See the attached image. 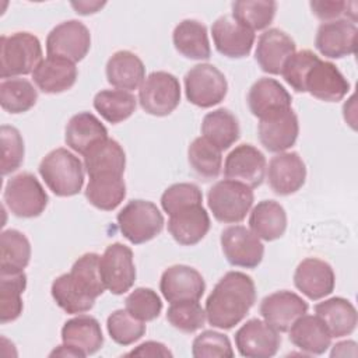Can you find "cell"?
Returning a JSON list of instances; mask_svg holds the SVG:
<instances>
[{
	"mask_svg": "<svg viewBox=\"0 0 358 358\" xmlns=\"http://www.w3.org/2000/svg\"><path fill=\"white\" fill-rule=\"evenodd\" d=\"M319 59L309 49H303L291 55L282 66L281 76L287 84H289L296 92H305V77L312 64Z\"/></svg>",
	"mask_w": 358,
	"mask_h": 358,
	"instance_id": "cell-50",
	"label": "cell"
},
{
	"mask_svg": "<svg viewBox=\"0 0 358 358\" xmlns=\"http://www.w3.org/2000/svg\"><path fill=\"white\" fill-rule=\"evenodd\" d=\"M76 63L57 57L48 56L32 73L35 85L45 94H60L70 90L77 81Z\"/></svg>",
	"mask_w": 358,
	"mask_h": 358,
	"instance_id": "cell-24",
	"label": "cell"
},
{
	"mask_svg": "<svg viewBox=\"0 0 358 358\" xmlns=\"http://www.w3.org/2000/svg\"><path fill=\"white\" fill-rule=\"evenodd\" d=\"M306 179V166L295 151L275 154L267 166V180L271 190L280 196L296 193Z\"/></svg>",
	"mask_w": 358,
	"mask_h": 358,
	"instance_id": "cell-15",
	"label": "cell"
},
{
	"mask_svg": "<svg viewBox=\"0 0 358 358\" xmlns=\"http://www.w3.org/2000/svg\"><path fill=\"white\" fill-rule=\"evenodd\" d=\"M31 260V243L18 229H6L0 236V273H21Z\"/></svg>",
	"mask_w": 358,
	"mask_h": 358,
	"instance_id": "cell-36",
	"label": "cell"
},
{
	"mask_svg": "<svg viewBox=\"0 0 358 358\" xmlns=\"http://www.w3.org/2000/svg\"><path fill=\"white\" fill-rule=\"evenodd\" d=\"M211 35L215 49L229 59L248 56L255 43V32L228 14L218 17L213 22Z\"/></svg>",
	"mask_w": 358,
	"mask_h": 358,
	"instance_id": "cell-20",
	"label": "cell"
},
{
	"mask_svg": "<svg viewBox=\"0 0 358 358\" xmlns=\"http://www.w3.org/2000/svg\"><path fill=\"white\" fill-rule=\"evenodd\" d=\"M166 320L182 333H194L204 326L207 316L199 301H180L171 303L166 310Z\"/></svg>",
	"mask_w": 358,
	"mask_h": 358,
	"instance_id": "cell-45",
	"label": "cell"
},
{
	"mask_svg": "<svg viewBox=\"0 0 358 358\" xmlns=\"http://www.w3.org/2000/svg\"><path fill=\"white\" fill-rule=\"evenodd\" d=\"M124 355L126 357H172V352L162 343L145 341Z\"/></svg>",
	"mask_w": 358,
	"mask_h": 358,
	"instance_id": "cell-52",
	"label": "cell"
},
{
	"mask_svg": "<svg viewBox=\"0 0 358 358\" xmlns=\"http://www.w3.org/2000/svg\"><path fill=\"white\" fill-rule=\"evenodd\" d=\"M357 24L347 18L322 22L316 31L315 46L329 59H341L355 53Z\"/></svg>",
	"mask_w": 358,
	"mask_h": 358,
	"instance_id": "cell-17",
	"label": "cell"
},
{
	"mask_svg": "<svg viewBox=\"0 0 358 358\" xmlns=\"http://www.w3.org/2000/svg\"><path fill=\"white\" fill-rule=\"evenodd\" d=\"M305 92L324 102H338L350 91V83L336 64L320 57L312 64L305 77Z\"/></svg>",
	"mask_w": 358,
	"mask_h": 358,
	"instance_id": "cell-18",
	"label": "cell"
},
{
	"mask_svg": "<svg viewBox=\"0 0 358 358\" xmlns=\"http://www.w3.org/2000/svg\"><path fill=\"white\" fill-rule=\"evenodd\" d=\"M84 169L80 158L63 147L48 152L38 168L49 190L59 197H70L81 192Z\"/></svg>",
	"mask_w": 358,
	"mask_h": 358,
	"instance_id": "cell-2",
	"label": "cell"
},
{
	"mask_svg": "<svg viewBox=\"0 0 358 358\" xmlns=\"http://www.w3.org/2000/svg\"><path fill=\"white\" fill-rule=\"evenodd\" d=\"M210 225V215L203 204L186 207L169 215L168 220V231L171 236L183 246L199 243L207 235Z\"/></svg>",
	"mask_w": 358,
	"mask_h": 358,
	"instance_id": "cell-23",
	"label": "cell"
},
{
	"mask_svg": "<svg viewBox=\"0 0 358 358\" xmlns=\"http://www.w3.org/2000/svg\"><path fill=\"white\" fill-rule=\"evenodd\" d=\"M316 316L323 322L331 337L350 336L358 322L355 306L345 298L333 296L315 305Z\"/></svg>",
	"mask_w": 358,
	"mask_h": 358,
	"instance_id": "cell-29",
	"label": "cell"
},
{
	"mask_svg": "<svg viewBox=\"0 0 358 358\" xmlns=\"http://www.w3.org/2000/svg\"><path fill=\"white\" fill-rule=\"evenodd\" d=\"M3 200L13 215L35 218L45 211L49 197L32 173L21 172L6 183Z\"/></svg>",
	"mask_w": 358,
	"mask_h": 358,
	"instance_id": "cell-6",
	"label": "cell"
},
{
	"mask_svg": "<svg viewBox=\"0 0 358 358\" xmlns=\"http://www.w3.org/2000/svg\"><path fill=\"white\" fill-rule=\"evenodd\" d=\"M249 227L259 239L275 241L287 229V213L278 201L262 200L250 211Z\"/></svg>",
	"mask_w": 358,
	"mask_h": 358,
	"instance_id": "cell-31",
	"label": "cell"
},
{
	"mask_svg": "<svg viewBox=\"0 0 358 358\" xmlns=\"http://www.w3.org/2000/svg\"><path fill=\"white\" fill-rule=\"evenodd\" d=\"M106 329L110 338L119 345H130L145 334V322L138 320L126 309H117L108 316Z\"/></svg>",
	"mask_w": 358,
	"mask_h": 358,
	"instance_id": "cell-44",
	"label": "cell"
},
{
	"mask_svg": "<svg viewBox=\"0 0 358 358\" xmlns=\"http://www.w3.org/2000/svg\"><path fill=\"white\" fill-rule=\"evenodd\" d=\"M84 168L88 176L102 173H124L126 154L123 147L113 138H105L91 147L84 155Z\"/></svg>",
	"mask_w": 358,
	"mask_h": 358,
	"instance_id": "cell-32",
	"label": "cell"
},
{
	"mask_svg": "<svg viewBox=\"0 0 358 358\" xmlns=\"http://www.w3.org/2000/svg\"><path fill=\"white\" fill-rule=\"evenodd\" d=\"M187 159L192 169L204 180L218 178L222 168L221 150L203 136L194 138L187 148Z\"/></svg>",
	"mask_w": 358,
	"mask_h": 358,
	"instance_id": "cell-41",
	"label": "cell"
},
{
	"mask_svg": "<svg viewBox=\"0 0 358 358\" xmlns=\"http://www.w3.org/2000/svg\"><path fill=\"white\" fill-rule=\"evenodd\" d=\"M99 271L108 291L115 295L127 292L136 281L131 249L119 242L106 246L99 257Z\"/></svg>",
	"mask_w": 358,
	"mask_h": 358,
	"instance_id": "cell-9",
	"label": "cell"
},
{
	"mask_svg": "<svg viewBox=\"0 0 358 358\" xmlns=\"http://www.w3.org/2000/svg\"><path fill=\"white\" fill-rule=\"evenodd\" d=\"M280 344L278 331L257 317L245 322L235 333V345L246 358H270L277 354Z\"/></svg>",
	"mask_w": 358,
	"mask_h": 358,
	"instance_id": "cell-13",
	"label": "cell"
},
{
	"mask_svg": "<svg viewBox=\"0 0 358 358\" xmlns=\"http://www.w3.org/2000/svg\"><path fill=\"white\" fill-rule=\"evenodd\" d=\"M105 138H108L106 127L90 112H80L71 116L64 130L66 144L81 155Z\"/></svg>",
	"mask_w": 358,
	"mask_h": 358,
	"instance_id": "cell-30",
	"label": "cell"
},
{
	"mask_svg": "<svg viewBox=\"0 0 358 358\" xmlns=\"http://www.w3.org/2000/svg\"><path fill=\"white\" fill-rule=\"evenodd\" d=\"M292 98L282 84L274 78L262 77L248 92V105L253 116L262 119L278 110L289 109Z\"/></svg>",
	"mask_w": 358,
	"mask_h": 358,
	"instance_id": "cell-25",
	"label": "cell"
},
{
	"mask_svg": "<svg viewBox=\"0 0 358 358\" xmlns=\"http://www.w3.org/2000/svg\"><path fill=\"white\" fill-rule=\"evenodd\" d=\"M91 48L90 29L78 20L57 24L46 38L48 56H57L73 63L83 60Z\"/></svg>",
	"mask_w": 358,
	"mask_h": 358,
	"instance_id": "cell-10",
	"label": "cell"
},
{
	"mask_svg": "<svg viewBox=\"0 0 358 358\" xmlns=\"http://www.w3.org/2000/svg\"><path fill=\"white\" fill-rule=\"evenodd\" d=\"M1 137V173L6 176L15 172L24 161V140L18 129L3 124L0 129Z\"/></svg>",
	"mask_w": 358,
	"mask_h": 358,
	"instance_id": "cell-48",
	"label": "cell"
},
{
	"mask_svg": "<svg viewBox=\"0 0 358 358\" xmlns=\"http://www.w3.org/2000/svg\"><path fill=\"white\" fill-rule=\"evenodd\" d=\"M308 303L292 291H275L260 302V315L278 333L288 331L292 323L308 312Z\"/></svg>",
	"mask_w": 358,
	"mask_h": 358,
	"instance_id": "cell-19",
	"label": "cell"
},
{
	"mask_svg": "<svg viewBox=\"0 0 358 358\" xmlns=\"http://www.w3.org/2000/svg\"><path fill=\"white\" fill-rule=\"evenodd\" d=\"M255 302L256 287L252 277L242 271H228L206 301L207 322L213 327L229 330L245 319Z\"/></svg>",
	"mask_w": 358,
	"mask_h": 358,
	"instance_id": "cell-1",
	"label": "cell"
},
{
	"mask_svg": "<svg viewBox=\"0 0 358 358\" xmlns=\"http://www.w3.org/2000/svg\"><path fill=\"white\" fill-rule=\"evenodd\" d=\"M138 102L148 115H171L180 102L179 80L168 71L150 73L138 88Z\"/></svg>",
	"mask_w": 358,
	"mask_h": 358,
	"instance_id": "cell-7",
	"label": "cell"
},
{
	"mask_svg": "<svg viewBox=\"0 0 358 358\" xmlns=\"http://www.w3.org/2000/svg\"><path fill=\"white\" fill-rule=\"evenodd\" d=\"M27 288V275L21 273H0V322L6 324L20 317L24 309L21 295Z\"/></svg>",
	"mask_w": 358,
	"mask_h": 358,
	"instance_id": "cell-39",
	"label": "cell"
},
{
	"mask_svg": "<svg viewBox=\"0 0 358 358\" xmlns=\"http://www.w3.org/2000/svg\"><path fill=\"white\" fill-rule=\"evenodd\" d=\"M299 134L298 116L289 109L278 110L259 119L257 136L262 145L270 152H284L291 148Z\"/></svg>",
	"mask_w": 358,
	"mask_h": 358,
	"instance_id": "cell-14",
	"label": "cell"
},
{
	"mask_svg": "<svg viewBox=\"0 0 358 358\" xmlns=\"http://www.w3.org/2000/svg\"><path fill=\"white\" fill-rule=\"evenodd\" d=\"M201 134L221 151L228 150L239 138V122L231 110L218 108L203 117Z\"/></svg>",
	"mask_w": 358,
	"mask_h": 358,
	"instance_id": "cell-35",
	"label": "cell"
},
{
	"mask_svg": "<svg viewBox=\"0 0 358 358\" xmlns=\"http://www.w3.org/2000/svg\"><path fill=\"white\" fill-rule=\"evenodd\" d=\"M312 13L323 22L340 20L341 17L357 21V3L338 0H312L309 3Z\"/></svg>",
	"mask_w": 358,
	"mask_h": 358,
	"instance_id": "cell-51",
	"label": "cell"
},
{
	"mask_svg": "<svg viewBox=\"0 0 358 358\" xmlns=\"http://www.w3.org/2000/svg\"><path fill=\"white\" fill-rule=\"evenodd\" d=\"M266 157L252 144H241L235 147L225 158L224 176L249 186L259 187L266 176Z\"/></svg>",
	"mask_w": 358,
	"mask_h": 358,
	"instance_id": "cell-12",
	"label": "cell"
},
{
	"mask_svg": "<svg viewBox=\"0 0 358 358\" xmlns=\"http://www.w3.org/2000/svg\"><path fill=\"white\" fill-rule=\"evenodd\" d=\"M62 341L76 348L83 357L92 355L103 345L101 324L90 315H78L63 324Z\"/></svg>",
	"mask_w": 358,
	"mask_h": 358,
	"instance_id": "cell-26",
	"label": "cell"
},
{
	"mask_svg": "<svg viewBox=\"0 0 358 358\" xmlns=\"http://www.w3.org/2000/svg\"><path fill=\"white\" fill-rule=\"evenodd\" d=\"M289 340L301 351L309 355L324 354L330 344L331 336L323 322L315 315L299 316L289 327Z\"/></svg>",
	"mask_w": 358,
	"mask_h": 358,
	"instance_id": "cell-28",
	"label": "cell"
},
{
	"mask_svg": "<svg viewBox=\"0 0 358 358\" xmlns=\"http://www.w3.org/2000/svg\"><path fill=\"white\" fill-rule=\"evenodd\" d=\"M294 285L312 301L330 295L336 285L333 267L317 257L303 259L295 268Z\"/></svg>",
	"mask_w": 358,
	"mask_h": 358,
	"instance_id": "cell-21",
	"label": "cell"
},
{
	"mask_svg": "<svg viewBox=\"0 0 358 358\" xmlns=\"http://www.w3.org/2000/svg\"><path fill=\"white\" fill-rule=\"evenodd\" d=\"M192 355L194 358H232L234 350L225 334L215 330H204L194 337L192 343Z\"/></svg>",
	"mask_w": 358,
	"mask_h": 358,
	"instance_id": "cell-49",
	"label": "cell"
},
{
	"mask_svg": "<svg viewBox=\"0 0 358 358\" xmlns=\"http://www.w3.org/2000/svg\"><path fill=\"white\" fill-rule=\"evenodd\" d=\"M331 357H357V343L352 340L340 341L333 345Z\"/></svg>",
	"mask_w": 358,
	"mask_h": 358,
	"instance_id": "cell-53",
	"label": "cell"
},
{
	"mask_svg": "<svg viewBox=\"0 0 358 358\" xmlns=\"http://www.w3.org/2000/svg\"><path fill=\"white\" fill-rule=\"evenodd\" d=\"M124 306V309L138 320L151 322L159 316L162 301L152 288L138 287L126 296Z\"/></svg>",
	"mask_w": 358,
	"mask_h": 358,
	"instance_id": "cell-46",
	"label": "cell"
},
{
	"mask_svg": "<svg viewBox=\"0 0 358 358\" xmlns=\"http://www.w3.org/2000/svg\"><path fill=\"white\" fill-rule=\"evenodd\" d=\"M38 91L27 78L15 77L0 83V103L8 113H24L35 106Z\"/></svg>",
	"mask_w": 358,
	"mask_h": 358,
	"instance_id": "cell-40",
	"label": "cell"
},
{
	"mask_svg": "<svg viewBox=\"0 0 358 358\" xmlns=\"http://www.w3.org/2000/svg\"><path fill=\"white\" fill-rule=\"evenodd\" d=\"M231 7L232 17L253 32L268 28L277 11V3L271 0H239Z\"/></svg>",
	"mask_w": 358,
	"mask_h": 358,
	"instance_id": "cell-42",
	"label": "cell"
},
{
	"mask_svg": "<svg viewBox=\"0 0 358 358\" xmlns=\"http://www.w3.org/2000/svg\"><path fill=\"white\" fill-rule=\"evenodd\" d=\"M117 227L122 235L133 245L145 243L164 229V215L148 200H131L117 214Z\"/></svg>",
	"mask_w": 358,
	"mask_h": 358,
	"instance_id": "cell-5",
	"label": "cell"
},
{
	"mask_svg": "<svg viewBox=\"0 0 358 358\" xmlns=\"http://www.w3.org/2000/svg\"><path fill=\"white\" fill-rule=\"evenodd\" d=\"M50 292L56 305L70 315L88 312L95 305V299L84 295L73 285L69 273L62 274L53 280Z\"/></svg>",
	"mask_w": 358,
	"mask_h": 358,
	"instance_id": "cell-43",
	"label": "cell"
},
{
	"mask_svg": "<svg viewBox=\"0 0 358 358\" xmlns=\"http://www.w3.org/2000/svg\"><path fill=\"white\" fill-rule=\"evenodd\" d=\"M221 249L231 266L242 268L257 267L264 255L262 241L243 225H231L221 232Z\"/></svg>",
	"mask_w": 358,
	"mask_h": 358,
	"instance_id": "cell-11",
	"label": "cell"
},
{
	"mask_svg": "<svg viewBox=\"0 0 358 358\" xmlns=\"http://www.w3.org/2000/svg\"><path fill=\"white\" fill-rule=\"evenodd\" d=\"M85 197L95 208L102 211L115 210L126 197V183L122 175L102 173L90 176Z\"/></svg>",
	"mask_w": 358,
	"mask_h": 358,
	"instance_id": "cell-34",
	"label": "cell"
},
{
	"mask_svg": "<svg viewBox=\"0 0 358 358\" xmlns=\"http://www.w3.org/2000/svg\"><path fill=\"white\" fill-rule=\"evenodd\" d=\"M99 257L98 253H84L74 262L69 273L73 285L92 299L101 296L106 289L99 271Z\"/></svg>",
	"mask_w": 358,
	"mask_h": 358,
	"instance_id": "cell-37",
	"label": "cell"
},
{
	"mask_svg": "<svg viewBox=\"0 0 358 358\" xmlns=\"http://www.w3.org/2000/svg\"><path fill=\"white\" fill-rule=\"evenodd\" d=\"M94 108L106 122L116 124L134 113L137 99L129 91L102 90L94 96Z\"/></svg>",
	"mask_w": 358,
	"mask_h": 358,
	"instance_id": "cell-38",
	"label": "cell"
},
{
	"mask_svg": "<svg viewBox=\"0 0 358 358\" xmlns=\"http://www.w3.org/2000/svg\"><path fill=\"white\" fill-rule=\"evenodd\" d=\"M175 49L185 57L207 60L211 56L207 27L197 20L180 21L172 34Z\"/></svg>",
	"mask_w": 358,
	"mask_h": 358,
	"instance_id": "cell-33",
	"label": "cell"
},
{
	"mask_svg": "<svg viewBox=\"0 0 358 358\" xmlns=\"http://www.w3.org/2000/svg\"><path fill=\"white\" fill-rule=\"evenodd\" d=\"M106 80L116 90L133 91L140 88L145 78L143 60L130 50L115 52L106 63Z\"/></svg>",
	"mask_w": 358,
	"mask_h": 358,
	"instance_id": "cell-27",
	"label": "cell"
},
{
	"mask_svg": "<svg viewBox=\"0 0 358 358\" xmlns=\"http://www.w3.org/2000/svg\"><path fill=\"white\" fill-rule=\"evenodd\" d=\"M255 201L253 190L239 182L224 179L214 183L207 193V204L214 218L224 224L245 220Z\"/></svg>",
	"mask_w": 358,
	"mask_h": 358,
	"instance_id": "cell-4",
	"label": "cell"
},
{
	"mask_svg": "<svg viewBox=\"0 0 358 358\" xmlns=\"http://www.w3.org/2000/svg\"><path fill=\"white\" fill-rule=\"evenodd\" d=\"M71 6L76 8V13L81 14V15H88V14H94L96 13L99 8H102L105 6V3H99V1H94V3H88V1H78V3H71Z\"/></svg>",
	"mask_w": 358,
	"mask_h": 358,
	"instance_id": "cell-54",
	"label": "cell"
},
{
	"mask_svg": "<svg viewBox=\"0 0 358 358\" xmlns=\"http://www.w3.org/2000/svg\"><path fill=\"white\" fill-rule=\"evenodd\" d=\"M294 39L278 28L266 29L257 39L255 59L264 73L281 74L287 59L295 53Z\"/></svg>",
	"mask_w": 358,
	"mask_h": 358,
	"instance_id": "cell-22",
	"label": "cell"
},
{
	"mask_svg": "<svg viewBox=\"0 0 358 358\" xmlns=\"http://www.w3.org/2000/svg\"><path fill=\"white\" fill-rule=\"evenodd\" d=\"M50 357H74V358H83V355L73 347L67 345V344H62L59 347H56L50 354Z\"/></svg>",
	"mask_w": 358,
	"mask_h": 358,
	"instance_id": "cell-55",
	"label": "cell"
},
{
	"mask_svg": "<svg viewBox=\"0 0 358 358\" xmlns=\"http://www.w3.org/2000/svg\"><path fill=\"white\" fill-rule=\"evenodd\" d=\"M159 291L171 303L180 301H199L206 291V282L203 275L194 267L173 264L162 273Z\"/></svg>",
	"mask_w": 358,
	"mask_h": 358,
	"instance_id": "cell-16",
	"label": "cell"
},
{
	"mask_svg": "<svg viewBox=\"0 0 358 358\" xmlns=\"http://www.w3.org/2000/svg\"><path fill=\"white\" fill-rule=\"evenodd\" d=\"M203 193L194 183H173L166 187L161 196V207L168 214L172 215L186 207L201 204Z\"/></svg>",
	"mask_w": 358,
	"mask_h": 358,
	"instance_id": "cell-47",
	"label": "cell"
},
{
	"mask_svg": "<svg viewBox=\"0 0 358 358\" xmlns=\"http://www.w3.org/2000/svg\"><path fill=\"white\" fill-rule=\"evenodd\" d=\"M42 46L31 32H14L0 38V77L3 80L32 74L42 62Z\"/></svg>",
	"mask_w": 358,
	"mask_h": 358,
	"instance_id": "cell-3",
	"label": "cell"
},
{
	"mask_svg": "<svg viewBox=\"0 0 358 358\" xmlns=\"http://www.w3.org/2000/svg\"><path fill=\"white\" fill-rule=\"evenodd\" d=\"M228 92L225 76L213 64L200 63L185 74V94L190 103L199 108L218 105Z\"/></svg>",
	"mask_w": 358,
	"mask_h": 358,
	"instance_id": "cell-8",
	"label": "cell"
}]
</instances>
